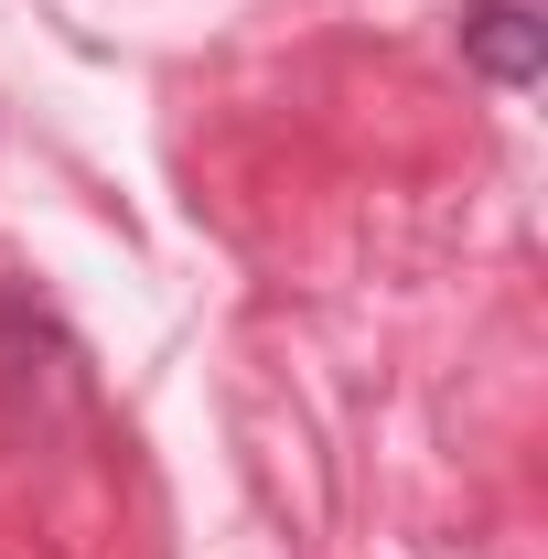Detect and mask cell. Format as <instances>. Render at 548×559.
<instances>
[{"mask_svg":"<svg viewBox=\"0 0 548 559\" xmlns=\"http://www.w3.org/2000/svg\"><path fill=\"white\" fill-rule=\"evenodd\" d=\"M463 55H474L495 86H538V66H548L538 0H474V11H463Z\"/></svg>","mask_w":548,"mask_h":559,"instance_id":"1","label":"cell"}]
</instances>
